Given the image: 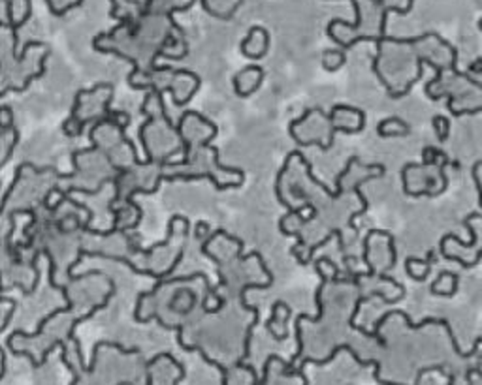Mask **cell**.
Returning a JSON list of instances; mask_svg holds the SVG:
<instances>
[{"mask_svg": "<svg viewBox=\"0 0 482 385\" xmlns=\"http://www.w3.org/2000/svg\"><path fill=\"white\" fill-rule=\"evenodd\" d=\"M247 257H256L258 259V263H260V267H262V271L266 272L267 274V282L266 284H247V285H243L241 287V293H239V305H241V308L243 310H247V312H252L254 314V320H252V323H249V327H247V335H245V342H243V357L239 359L241 363H243L245 359H249V355H251V338H252V329L256 327L258 325V321H260V312H258V308L256 307H251V305H247L245 303V293L249 292V290H266V287H271L273 285V274H271V271L267 269V265H266V261L262 259V256H260V252H251V256H239V259L241 261H245Z\"/></svg>", "mask_w": 482, "mask_h": 385, "instance_id": "1", "label": "cell"}, {"mask_svg": "<svg viewBox=\"0 0 482 385\" xmlns=\"http://www.w3.org/2000/svg\"><path fill=\"white\" fill-rule=\"evenodd\" d=\"M390 316H401L403 320H405V323H407V327L409 329H412V331H418V329H422V327H426V325H443V327H446V331H448V336H450V342H452V348H454V351L458 353L460 357H471L473 353H476V350H478V344H480V338H476V342H475V346H473V350L471 351H461L460 350V346H458V340H456V336H454V331H452V327H450V323L446 320H437V318H426V320H422L420 323H412V320H410V316L407 314V312H401V310H392V312H386V314L382 316L381 320L379 321H375V325H373V329L379 333L381 331V327L384 325V321L388 320Z\"/></svg>", "mask_w": 482, "mask_h": 385, "instance_id": "2", "label": "cell"}, {"mask_svg": "<svg viewBox=\"0 0 482 385\" xmlns=\"http://www.w3.org/2000/svg\"><path fill=\"white\" fill-rule=\"evenodd\" d=\"M108 282H109V292L106 293V297L102 299V303H98V305H94L89 312H87L85 316H80V318H76V320L72 321V325H70V331H68V338L72 340L74 344H76V353H78V361H80V364H81V368L83 370H87V364H85V361H83V351H81V344H80V340H78V336H76V329H78V325H81L83 321H87V320H91L98 310H102V308H106L109 305V299L115 295V284H113V280H109L108 278Z\"/></svg>", "mask_w": 482, "mask_h": 385, "instance_id": "3", "label": "cell"}, {"mask_svg": "<svg viewBox=\"0 0 482 385\" xmlns=\"http://www.w3.org/2000/svg\"><path fill=\"white\" fill-rule=\"evenodd\" d=\"M175 331H177V342H179L181 350H185V351H198V353L201 355V359H203L205 363H208V364H213V366H217V368L221 370V376H223V378H221V383H223V385L228 383V370H226V366H224V364H221L219 361H213V359H209L208 353L203 351V348H201V346H187V344L183 342V325H177V327H175Z\"/></svg>", "mask_w": 482, "mask_h": 385, "instance_id": "4", "label": "cell"}, {"mask_svg": "<svg viewBox=\"0 0 482 385\" xmlns=\"http://www.w3.org/2000/svg\"><path fill=\"white\" fill-rule=\"evenodd\" d=\"M382 124H386V126H390V130H386V132H382L381 137H401V136H409V124H405V122L401 121V119H397V117H390V119H384V121H381Z\"/></svg>", "mask_w": 482, "mask_h": 385, "instance_id": "5", "label": "cell"}, {"mask_svg": "<svg viewBox=\"0 0 482 385\" xmlns=\"http://www.w3.org/2000/svg\"><path fill=\"white\" fill-rule=\"evenodd\" d=\"M433 128H435L441 141H446L448 130H450V122L446 121L445 117H433Z\"/></svg>", "mask_w": 482, "mask_h": 385, "instance_id": "6", "label": "cell"}, {"mask_svg": "<svg viewBox=\"0 0 482 385\" xmlns=\"http://www.w3.org/2000/svg\"><path fill=\"white\" fill-rule=\"evenodd\" d=\"M104 340H100V342H96L94 344V348H93V359H91V364H87V370L85 372H89V374H93L94 372V368H96V361H98V351H100V348L104 346Z\"/></svg>", "mask_w": 482, "mask_h": 385, "instance_id": "7", "label": "cell"}, {"mask_svg": "<svg viewBox=\"0 0 482 385\" xmlns=\"http://www.w3.org/2000/svg\"><path fill=\"white\" fill-rule=\"evenodd\" d=\"M471 71L480 73V71H482V58H476V62H473V64H471Z\"/></svg>", "mask_w": 482, "mask_h": 385, "instance_id": "8", "label": "cell"}]
</instances>
